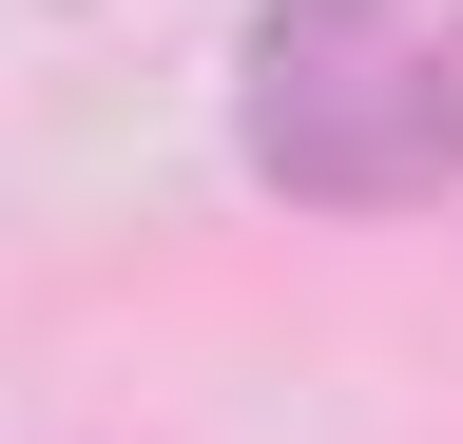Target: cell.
Returning <instances> with one entry per match:
<instances>
[{
	"label": "cell",
	"instance_id": "6da1fadb",
	"mask_svg": "<svg viewBox=\"0 0 463 444\" xmlns=\"http://www.w3.org/2000/svg\"><path fill=\"white\" fill-rule=\"evenodd\" d=\"M232 175L289 213H444L463 194V0H251Z\"/></svg>",
	"mask_w": 463,
	"mask_h": 444
}]
</instances>
